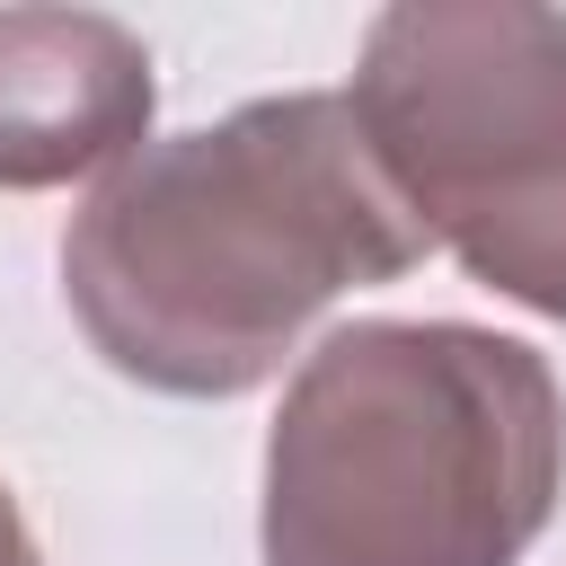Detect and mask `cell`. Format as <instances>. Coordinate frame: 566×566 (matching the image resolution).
I'll return each instance as SVG.
<instances>
[{
    "mask_svg": "<svg viewBox=\"0 0 566 566\" xmlns=\"http://www.w3.org/2000/svg\"><path fill=\"white\" fill-rule=\"evenodd\" d=\"M566 495V389L469 318L327 327L265 424V566H522Z\"/></svg>",
    "mask_w": 566,
    "mask_h": 566,
    "instance_id": "obj_2",
    "label": "cell"
},
{
    "mask_svg": "<svg viewBox=\"0 0 566 566\" xmlns=\"http://www.w3.org/2000/svg\"><path fill=\"white\" fill-rule=\"evenodd\" d=\"M159 115L150 44L106 9H0V195L115 177Z\"/></svg>",
    "mask_w": 566,
    "mask_h": 566,
    "instance_id": "obj_4",
    "label": "cell"
},
{
    "mask_svg": "<svg viewBox=\"0 0 566 566\" xmlns=\"http://www.w3.org/2000/svg\"><path fill=\"white\" fill-rule=\"evenodd\" d=\"M416 256L424 230L371 168L354 106L283 88L97 177L62 230V301L106 371L159 398H248L318 310Z\"/></svg>",
    "mask_w": 566,
    "mask_h": 566,
    "instance_id": "obj_1",
    "label": "cell"
},
{
    "mask_svg": "<svg viewBox=\"0 0 566 566\" xmlns=\"http://www.w3.org/2000/svg\"><path fill=\"white\" fill-rule=\"evenodd\" d=\"M0 566H44V548H35V531H27V513H18L9 486H0Z\"/></svg>",
    "mask_w": 566,
    "mask_h": 566,
    "instance_id": "obj_5",
    "label": "cell"
},
{
    "mask_svg": "<svg viewBox=\"0 0 566 566\" xmlns=\"http://www.w3.org/2000/svg\"><path fill=\"white\" fill-rule=\"evenodd\" d=\"M345 106L424 248L566 327V9L398 0L363 27Z\"/></svg>",
    "mask_w": 566,
    "mask_h": 566,
    "instance_id": "obj_3",
    "label": "cell"
}]
</instances>
